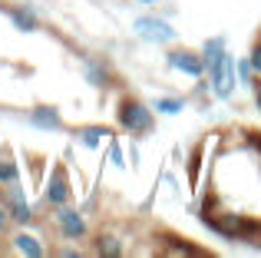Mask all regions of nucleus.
Here are the masks:
<instances>
[{"label": "nucleus", "instance_id": "obj_13", "mask_svg": "<svg viewBox=\"0 0 261 258\" xmlns=\"http://www.w3.org/2000/svg\"><path fill=\"white\" fill-rule=\"evenodd\" d=\"M7 13H10V23L17 27V30H23V33L40 30V20H37V13H33L30 7H13V10H7Z\"/></svg>", "mask_w": 261, "mask_h": 258}, {"label": "nucleus", "instance_id": "obj_21", "mask_svg": "<svg viewBox=\"0 0 261 258\" xmlns=\"http://www.w3.org/2000/svg\"><path fill=\"white\" fill-rule=\"evenodd\" d=\"M10 228H13V222H10V215H7L4 202H0V239H7V235H10Z\"/></svg>", "mask_w": 261, "mask_h": 258}, {"label": "nucleus", "instance_id": "obj_10", "mask_svg": "<svg viewBox=\"0 0 261 258\" xmlns=\"http://www.w3.org/2000/svg\"><path fill=\"white\" fill-rule=\"evenodd\" d=\"M83 73H86V83L89 86H99V90L113 83V73H109V66L102 63V60H93V57H89L86 63H83Z\"/></svg>", "mask_w": 261, "mask_h": 258}, {"label": "nucleus", "instance_id": "obj_4", "mask_svg": "<svg viewBox=\"0 0 261 258\" xmlns=\"http://www.w3.org/2000/svg\"><path fill=\"white\" fill-rule=\"evenodd\" d=\"M0 202H4V209H7L13 225H30V222L37 219L30 199H27V189L20 186V182H10V186L0 189Z\"/></svg>", "mask_w": 261, "mask_h": 258}, {"label": "nucleus", "instance_id": "obj_16", "mask_svg": "<svg viewBox=\"0 0 261 258\" xmlns=\"http://www.w3.org/2000/svg\"><path fill=\"white\" fill-rule=\"evenodd\" d=\"M155 113H162V116H175V113H182V99H178V96L155 99Z\"/></svg>", "mask_w": 261, "mask_h": 258}, {"label": "nucleus", "instance_id": "obj_5", "mask_svg": "<svg viewBox=\"0 0 261 258\" xmlns=\"http://www.w3.org/2000/svg\"><path fill=\"white\" fill-rule=\"evenodd\" d=\"M70 199H73V189H70V179H66V166L57 162L50 172V182L43 186V205L57 209V205H66Z\"/></svg>", "mask_w": 261, "mask_h": 258}, {"label": "nucleus", "instance_id": "obj_17", "mask_svg": "<svg viewBox=\"0 0 261 258\" xmlns=\"http://www.w3.org/2000/svg\"><path fill=\"white\" fill-rule=\"evenodd\" d=\"M235 73H238V83H245V86H251L255 83V70H251V63L248 60H235Z\"/></svg>", "mask_w": 261, "mask_h": 258}, {"label": "nucleus", "instance_id": "obj_19", "mask_svg": "<svg viewBox=\"0 0 261 258\" xmlns=\"http://www.w3.org/2000/svg\"><path fill=\"white\" fill-rule=\"evenodd\" d=\"M248 63H251V70H255V76H261V40L255 46H251V53H248Z\"/></svg>", "mask_w": 261, "mask_h": 258}, {"label": "nucleus", "instance_id": "obj_3", "mask_svg": "<svg viewBox=\"0 0 261 258\" xmlns=\"http://www.w3.org/2000/svg\"><path fill=\"white\" fill-rule=\"evenodd\" d=\"M50 212H53V228H57V235L63 242H83L89 235L83 209H73L70 202H66V205H57V209H50Z\"/></svg>", "mask_w": 261, "mask_h": 258}, {"label": "nucleus", "instance_id": "obj_6", "mask_svg": "<svg viewBox=\"0 0 261 258\" xmlns=\"http://www.w3.org/2000/svg\"><path fill=\"white\" fill-rule=\"evenodd\" d=\"M7 242H10V252L13 255H23V258H43L46 255V245L40 235L27 232V225H17V232L7 235Z\"/></svg>", "mask_w": 261, "mask_h": 258}, {"label": "nucleus", "instance_id": "obj_9", "mask_svg": "<svg viewBox=\"0 0 261 258\" xmlns=\"http://www.w3.org/2000/svg\"><path fill=\"white\" fill-rule=\"evenodd\" d=\"M93 255H102V258H119L126 255V245H122V239L116 232H99L93 242Z\"/></svg>", "mask_w": 261, "mask_h": 258}, {"label": "nucleus", "instance_id": "obj_2", "mask_svg": "<svg viewBox=\"0 0 261 258\" xmlns=\"http://www.w3.org/2000/svg\"><path fill=\"white\" fill-rule=\"evenodd\" d=\"M116 119H119V129H126L129 136H146V133H152V126H155L152 110H149L146 103H139V99H133V96L119 99Z\"/></svg>", "mask_w": 261, "mask_h": 258}, {"label": "nucleus", "instance_id": "obj_14", "mask_svg": "<svg viewBox=\"0 0 261 258\" xmlns=\"http://www.w3.org/2000/svg\"><path fill=\"white\" fill-rule=\"evenodd\" d=\"M10 182H20V166H17V159L10 156V149H0V189L4 186H10Z\"/></svg>", "mask_w": 261, "mask_h": 258}, {"label": "nucleus", "instance_id": "obj_11", "mask_svg": "<svg viewBox=\"0 0 261 258\" xmlns=\"http://www.w3.org/2000/svg\"><path fill=\"white\" fill-rule=\"evenodd\" d=\"M30 123L37 129H63V116L53 106H33L30 110Z\"/></svg>", "mask_w": 261, "mask_h": 258}, {"label": "nucleus", "instance_id": "obj_12", "mask_svg": "<svg viewBox=\"0 0 261 258\" xmlns=\"http://www.w3.org/2000/svg\"><path fill=\"white\" fill-rule=\"evenodd\" d=\"M106 136H113L106 126H80L76 129V142H80V146H86V149H99Z\"/></svg>", "mask_w": 261, "mask_h": 258}, {"label": "nucleus", "instance_id": "obj_24", "mask_svg": "<svg viewBox=\"0 0 261 258\" xmlns=\"http://www.w3.org/2000/svg\"><path fill=\"white\" fill-rule=\"evenodd\" d=\"M139 4H155V0H139Z\"/></svg>", "mask_w": 261, "mask_h": 258}, {"label": "nucleus", "instance_id": "obj_23", "mask_svg": "<svg viewBox=\"0 0 261 258\" xmlns=\"http://www.w3.org/2000/svg\"><path fill=\"white\" fill-rule=\"evenodd\" d=\"M251 90H255V106L261 110V76L255 80V83H251Z\"/></svg>", "mask_w": 261, "mask_h": 258}, {"label": "nucleus", "instance_id": "obj_8", "mask_svg": "<svg viewBox=\"0 0 261 258\" xmlns=\"http://www.w3.org/2000/svg\"><path fill=\"white\" fill-rule=\"evenodd\" d=\"M169 66L178 73H185V76H192V80H202L205 76V63H202V53H192V50H172L169 53Z\"/></svg>", "mask_w": 261, "mask_h": 258}, {"label": "nucleus", "instance_id": "obj_1", "mask_svg": "<svg viewBox=\"0 0 261 258\" xmlns=\"http://www.w3.org/2000/svg\"><path fill=\"white\" fill-rule=\"evenodd\" d=\"M202 63H205V73H208L212 93H215L218 99H231V96H235V86H238L235 57L225 50V40L222 37L205 40V46H202Z\"/></svg>", "mask_w": 261, "mask_h": 258}, {"label": "nucleus", "instance_id": "obj_22", "mask_svg": "<svg viewBox=\"0 0 261 258\" xmlns=\"http://www.w3.org/2000/svg\"><path fill=\"white\" fill-rule=\"evenodd\" d=\"M50 255H60V258H80L83 252H80V248H73V245H66V248H53Z\"/></svg>", "mask_w": 261, "mask_h": 258}, {"label": "nucleus", "instance_id": "obj_15", "mask_svg": "<svg viewBox=\"0 0 261 258\" xmlns=\"http://www.w3.org/2000/svg\"><path fill=\"white\" fill-rule=\"evenodd\" d=\"M159 252L169 255V258H178V255H182V258H202L205 255L202 248H192V245H185V242L178 245V239H166V245H162Z\"/></svg>", "mask_w": 261, "mask_h": 258}, {"label": "nucleus", "instance_id": "obj_7", "mask_svg": "<svg viewBox=\"0 0 261 258\" xmlns=\"http://www.w3.org/2000/svg\"><path fill=\"white\" fill-rule=\"evenodd\" d=\"M136 33L142 40H149V43H172L175 40V30L159 17H139L136 20Z\"/></svg>", "mask_w": 261, "mask_h": 258}, {"label": "nucleus", "instance_id": "obj_20", "mask_svg": "<svg viewBox=\"0 0 261 258\" xmlns=\"http://www.w3.org/2000/svg\"><path fill=\"white\" fill-rule=\"evenodd\" d=\"M198 162H202V146H195V152H192V166H189V172H192V186H198Z\"/></svg>", "mask_w": 261, "mask_h": 258}, {"label": "nucleus", "instance_id": "obj_18", "mask_svg": "<svg viewBox=\"0 0 261 258\" xmlns=\"http://www.w3.org/2000/svg\"><path fill=\"white\" fill-rule=\"evenodd\" d=\"M109 162H113L116 169H126V156H122L119 139H109Z\"/></svg>", "mask_w": 261, "mask_h": 258}]
</instances>
